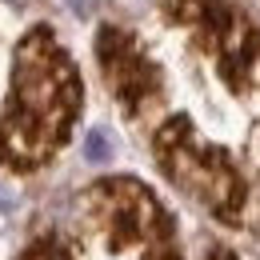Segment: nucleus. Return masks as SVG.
Masks as SVG:
<instances>
[{
	"label": "nucleus",
	"instance_id": "nucleus-1",
	"mask_svg": "<svg viewBox=\"0 0 260 260\" xmlns=\"http://www.w3.org/2000/svg\"><path fill=\"white\" fill-rule=\"evenodd\" d=\"M84 156H88L92 164H104L108 156H112V140H108L104 128H88V136H84Z\"/></svg>",
	"mask_w": 260,
	"mask_h": 260
},
{
	"label": "nucleus",
	"instance_id": "nucleus-2",
	"mask_svg": "<svg viewBox=\"0 0 260 260\" xmlns=\"http://www.w3.org/2000/svg\"><path fill=\"white\" fill-rule=\"evenodd\" d=\"M68 8H72L76 16H92V8H96V0H68Z\"/></svg>",
	"mask_w": 260,
	"mask_h": 260
},
{
	"label": "nucleus",
	"instance_id": "nucleus-3",
	"mask_svg": "<svg viewBox=\"0 0 260 260\" xmlns=\"http://www.w3.org/2000/svg\"><path fill=\"white\" fill-rule=\"evenodd\" d=\"M32 260H64V256H60V252H56V248H40V252H36Z\"/></svg>",
	"mask_w": 260,
	"mask_h": 260
},
{
	"label": "nucleus",
	"instance_id": "nucleus-4",
	"mask_svg": "<svg viewBox=\"0 0 260 260\" xmlns=\"http://www.w3.org/2000/svg\"><path fill=\"white\" fill-rule=\"evenodd\" d=\"M8 208H12V196H8L4 188H0V212H8Z\"/></svg>",
	"mask_w": 260,
	"mask_h": 260
},
{
	"label": "nucleus",
	"instance_id": "nucleus-5",
	"mask_svg": "<svg viewBox=\"0 0 260 260\" xmlns=\"http://www.w3.org/2000/svg\"><path fill=\"white\" fill-rule=\"evenodd\" d=\"M208 260H232V256H228V252H220V248H216V252H212V256H208Z\"/></svg>",
	"mask_w": 260,
	"mask_h": 260
}]
</instances>
